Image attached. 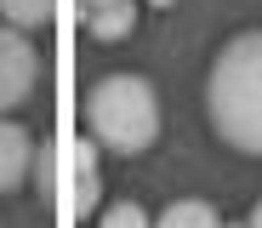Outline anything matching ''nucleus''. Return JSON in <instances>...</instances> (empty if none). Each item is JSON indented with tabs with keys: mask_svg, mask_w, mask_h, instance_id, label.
<instances>
[{
	"mask_svg": "<svg viewBox=\"0 0 262 228\" xmlns=\"http://www.w3.org/2000/svg\"><path fill=\"white\" fill-rule=\"evenodd\" d=\"M205 109L223 143H234L239 154H262V29L234 34L216 52Z\"/></svg>",
	"mask_w": 262,
	"mask_h": 228,
	"instance_id": "nucleus-1",
	"label": "nucleus"
},
{
	"mask_svg": "<svg viewBox=\"0 0 262 228\" xmlns=\"http://www.w3.org/2000/svg\"><path fill=\"white\" fill-rule=\"evenodd\" d=\"M85 131L114 154H143L160 137V103L143 74H108L85 97Z\"/></svg>",
	"mask_w": 262,
	"mask_h": 228,
	"instance_id": "nucleus-2",
	"label": "nucleus"
},
{
	"mask_svg": "<svg viewBox=\"0 0 262 228\" xmlns=\"http://www.w3.org/2000/svg\"><path fill=\"white\" fill-rule=\"evenodd\" d=\"M40 80V57H34V46L17 34V29H0V114L17 109L29 91Z\"/></svg>",
	"mask_w": 262,
	"mask_h": 228,
	"instance_id": "nucleus-3",
	"label": "nucleus"
},
{
	"mask_svg": "<svg viewBox=\"0 0 262 228\" xmlns=\"http://www.w3.org/2000/svg\"><path fill=\"white\" fill-rule=\"evenodd\" d=\"M103 200V177H97V143L92 137H74L69 143V211L92 217Z\"/></svg>",
	"mask_w": 262,
	"mask_h": 228,
	"instance_id": "nucleus-4",
	"label": "nucleus"
},
{
	"mask_svg": "<svg viewBox=\"0 0 262 228\" xmlns=\"http://www.w3.org/2000/svg\"><path fill=\"white\" fill-rule=\"evenodd\" d=\"M34 165V137L12 120H0V194H12Z\"/></svg>",
	"mask_w": 262,
	"mask_h": 228,
	"instance_id": "nucleus-5",
	"label": "nucleus"
},
{
	"mask_svg": "<svg viewBox=\"0 0 262 228\" xmlns=\"http://www.w3.org/2000/svg\"><path fill=\"white\" fill-rule=\"evenodd\" d=\"M137 29V0H103V6H85V34L92 40H125Z\"/></svg>",
	"mask_w": 262,
	"mask_h": 228,
	"instance_id": "nucleus-6",
	"label": "nucleus"
},
{
	"mask_svg": "<svg viewBox=\"0 0 262 228\" xmlns=\"http://www.w3.org/2000/svg\"><path fill=\"white\" fill-rule=\"evenodd\" d=\"M154 228H223V217H216L205 200H177V205H165Z\"/></svg>",
	"mask_w": 262,
	"mask_h": 228,
	"instance_id": "nucleus-7",
	"label": "nucleus"
},
{
	"mask_svg": "<svg viewBox=\"0 0 262 228\" xmlns=\"http://www.w3.org/2000/svg\"><path fill=\"white\" fill-rule=\"evenodd\" d=\"M0 12H6L12 29H40L52 17V0H0Z\"/></svg>",
	"mask_w": 262,
	"mask_h": 228,
	"instance_id": "nucleus-8",
	"label": "nucleus"
},
{
	"mask_svg": "<svg viewBox=\"0 0 262 228\" xmlns=\"http://www.w3.org/2000/svg\"><path fill=\"white\" fill-rule=\"evenodd\" d=\"M97 228H154V222H148V211H143L137 200H120V205H108V211H103V222H97Z\"/></svg>",
	"mask_w": 262,
	"mask_h": 228,
	"instance_id": "nucleus-9",
	"label": "nucleus"
},
{
	"mask_svg": "<svg viewBox=\"0 0 262 228\" xmlns=\"http://www.w3.org/2000/svg\"><path fill=\"white\" fill-rule=\"evenodd\" d=\"M245 228H262V200H256V211H251V222H245Z\"/></svg>",
	"mask_w": 262,
	"mask_h": 228,
	"instance_id": "nucleus-10",
	"label": "nucleus"
},
{
	"mask_svg": "<svg viewBox=\"0 0 262 228\" xmlns=\"http://www.w3.org/2000/svg\"><path fill=\"white\" fill-rule=\"evenodd\" d=\"M80 6H103V0H80Z\"/></svg>",
	"mask_w": 262,
	"mask_h": 228,
	"instance_id": "nucleus-11",
	"label": "nucleus"
},
{
	"mask_svg": "<svg viewBox=\"0 0 262 228\" xmlns=\"http://www.w3.org/2000/svg\"><path fill=\"white\" fill-rule=\"evenodd\" d=\"M154 6H171V0H154Z\"/></svg>",
	"mask_w": 262,
	"mask_h": 228,
	"instance_id": "nucleus-12",
	"label": "nucleus"
},
{
	"mask_svg": "<svg viewBox=\"0 0 262 228\" xmlns=\"http://www.w3.org/2000/svg\"><path fill=\"white\" fill-rule=\"evenodd\" d=\"M234 228H245V222H234Z\"/></svg>",
	"mask_w": 262,
	"mask_h": 228,
	"instance_id": "nucleus-13",
	"label": "nucleus"
}]
</instances>
